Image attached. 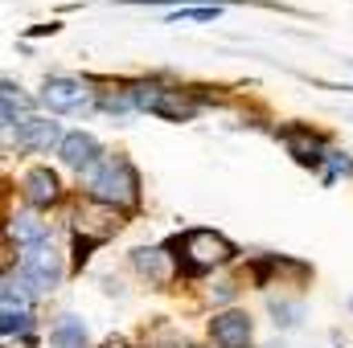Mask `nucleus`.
Returning <instances> with one entry per match:
<instances>
[{
    "mask_svg": "<svg viewBox=\"0 0 353 348\" xmlns=\"http://www.w3.org/2000/svg\"><path fill=\"white\" fill-rule=\"evenodd\" d=\"M263 348H288V345H263Z\"/></svg>",
    "mask_w": 353,
    "mask_h": 348,
    "instance_id": "obj_22",
    "label": "nucleus"
},
{
    "mask_svg": "<svg viewBox=\"0 0 353 348\" xmlns=\"http://www.w3.org/2000/svg\"><path fill=\"white\" fill-rule=\"evenodd\" d=\"M94 78H74V74H50L37 90V107H46L50 115H87L99 111V90Z\"/></svg>",
    "mask_w": 353,
    "mask_h": 348,
    "instance_id": "obj_4",
    "label": "nucleus"
},
{
    "mask_svg": "<svg viewBox=\"0 0 353 348\" xmlns=\"http://www.w3.org/2000/svg\"><path fill=\"white\" fill-rule=\"evenodd\" d=\"M193 348H205V345H193Z\"/></svg>",
    "mask_w": 353,
    "mask_h": 348,
    "instance_id": "obj_23",
    "label": "nucleus"
},
{
    "mask_svg": "<svg viewBox=\"0 0 353 348\" xmlns=\"http://www.w3.org/2000/svg\"><path fill=\"white\" fill-rule=\"evenodd\" d=\"M17 188H21V201H25L29 209H37V213H46V209H54V205L66 201L62 176L54 173L50 164H33V168H25V173L17 176Z\"/></svg>",
    "mask_w": 353,
    "mask_h": 348,
    "instance_id": "obj_6",
    "label": "nucleus"
},
{
    "mask_svg": "<svg viewBox=\"0 0 353 348\" xmlns=\"http://www.w3.org/2000/svg\"><path fill=\"white\" fill-rule=\"evenodd\" d=\"M107 152H103V144L90 135V131H66V140H62V148H58V160L66 164V168H74V173L83 176L87 168H94L99 160H103Z\"/></svg>",
    "mask_w": 353,
    "mask_h": 348,
    "instance_id": "obj_13",
    "label": "nucleus"
},
{
    "mask_svg": "<svg viewBox=\"0 0 353 348\" xmlns=\"http://www.w3.org/2000/svg\"><path fill=\"white\" fill-rule=\"evenodd\" d=\"M99 348H136V345H132L128 336H111V340H103Z\"/></svg>",
    "mask_w": 353,
    "mask_h": 348,
    "instance_id": "obj_21",
    "label": "nucleus"
},
{
    "mask_svg": "<svg viewBox=\"0 0 353 348\" xmlns=\"http://www.w3.org/2000/svg\"><path fill=\"white\" fill-rule=\"evenodd\" d=\"M4 242L12 246H21V250H29V246H41V242H50V221L37 213V209H17V213H8V221H4Z\"/></svg>",
    "mask_w": 353,
    "mask_h": 348,
    "instance_id": "obj_12",
    "label": "nucleus"
},
{
    "mask_svg": "<svg viewBox=\"0 0 353 348\" xmlns=\"http://www.w3.org/2000/svg\"><path fill=\"white\" fill-rule=\"evenodd\" d=\"M205 332H210V345L214 348H251L255 345V320L243 307L214 312L210 324H205Z\"/></svg>",
    "mask_w": 353,
    "mask_h": 348,
    "instance_id": "obj_8",
    "label": "nucleus"
},
{
    "mask_svg": "<svg viewBox=\"0 0 353 348\" xmlns=\"http://www.w3.org/2000/svg\"><path fill=\"white\" fill-rule=\"evenodd\" d=\"M128 90H132L136 111H144V115H157V119H169V123H193L201 115V98L193 90L176 87V83H165L157 74L128 83Z\"/></svg>",
    "mask_w": 353,
    "mask_h": 348,
    "instance_id": "obj_3",
    "label": "nucleus"
},
{
    "mask_svg": "<svg viewBox=\"0 0 353 348\" xmlns=\"http://www.w3.org/2000/svg\"><path fill=\"white\" fill-rule=\"evenodd\" d=\"M148 348H193L181 332H173V336H165V340H148Z\"/></svg>",
    "mask_w": 353,
    "mask_h": 348,
    "instance_id": "obj_20",
    "label": "nucleus"
},
{
    "mask_svg": "<svg viewBox=\"0 0 353 348\" xmlns=\"http://www.w3.org/2000/svg\"><path fill=\"white\" fill-rule=\"evenodd\" d=\"M222 8L226 4H185V8H173L169 17H165V25H185V21H218L222 17Z\"/></svg>",
    "mask_w": 353,
    "mask_h": 348,
    "instance_id": "obj_18",
    "label": "nucleus"
},
{
    "mask_svg": "<svg viewBox=\"0 0 353 348\" xmlns=\"http://www.w3.org/2000/svg\"><path fill=\"white\" fill-rule=\"evenodd\" d=\"M17 152H33V156H50V152H58L62 148V140H66V131H62V123L54 119V115H29L21 127H17Z\"/></svg>",
    "mask_w": 353,
    "mask_h": 348,
    "instance_id": "obj_9",
    "label": "nucleus"
},
{
    "mask_svg": "<svg viewBox=\"0 0 353 348\" xmlns=\"http://www.w3.org/2000/svg\"><path fill=\"white\" fill-rule=\"evenodd\" d=\"M83 184V197L107 205V209H119V213H132L140 209L144 201V180H140V168L123 156V152H107L94 168L79 176Z\"/></svg>",
    "mask_w": 353,
    "mask_h": 348,
    "instance_id": "obj_1",
    "label": "nucleus"
},
{
    "mask_svg": "<svg viewBox=\"0 0 353 348\" xmlns=\"http://www.w3.org/2000/svg\"><path fill=\"white\" fill-rule=\"evenodd\" d=\"M0 336L4 345H17L21 348H37V316L33 307H0Z\"/></svg>",
    "mask_w": 353,
    "mask_h": 348,
    "instance_id": "obj_14",
    "label": "nucleus"
},
{
    "mask_svg": "<svg viewBox=\"0 0 353 348\" xmlns=\"http://www.w3.org/2000/svg\"><path fill=\"white\" fill-rule=\"evenodd\" d=\"M169 250H173L176 266L185 279H201V274H214L222 266L239 259V246L218 234V230H205V226H193V230H181L169 238Z\"/></svg>",
    "mask_w": 353,
    "mask_h": 348,
    "instance_id": "obj_2",
    "label": "nucleus"
},
{
    "mask_svg": "<svg viewBox=\"0 0 353 348\" xmlns=\"http://www.w3.org/2000/svg\"><path fill=\"white\" fill-rule=\"evenodd\" d=\"M283 274H292L296 283L312 279V270H308L304 262L288 259V254H255V259L247 262V279H251L255 287H275V279H283Z\"/></svg>",
    "mask_w": 353,
    "mask_h": 348,
    "instance_id": "obj_11",
    "label": "nucleus"
},
{
    "mask_svg": "<svg viewBox=\"0 0 353 348\" xmlns=\"http://www.w3.org/2000/svg\"><path fill=\"white\" fill-rule=\"evenodd\" d=\"M132 270H136L148 287H157V291H165L176 274H181L169 242H161V246H136V250H132Z\"/></svg>",
    "mask_w": 353,
    "mask_h": 348,
    "instance_id": "obj_10",
    "label": "nucleus"
},
{
    "mask_svg": "<svg viewBox=\"0 0 353 348\" xmlns=\"http://www.w3.org/2000/svg\"><path fill=\"white\" fill-rule=\"evenodd\" d=\"M350 307H353V299H350Z\"/></svg>",
    "mask_w": 353,
    "mask_h": 348,
    "instance_id": "obj_24",
    "label": "nucleus"
},
{
    "mask_svg": "<svg viewBox=\"0 0 353 348\" xmlns=\"http://www.w3.org/2000/svg\"><path fill=\"white\" fill-rule=\"evenodd\" d=\"M275 140L288 148V156L300 164V168H312V173H321L325 168V160H329V135H321V131H312L308 123H279L275 127Z\"/></svg>",
    "mask_w": 353,
    "mask_h": 348,
    "instance_id": "obj_5",
    "label": "nucleus"
},
{
    "mask_svg": "<svg viewBox=\"0 0 353 348\" xmlns=\"http://www.w3.org/2000/svg\"><path fill=\"white\" fill-rule=\"evenodd\" d=\"M341 176H353V156L341 152V148H333L329 160H325V168H321V184H337Z\"/></svg>",
    "mask_w": 353,
    "mask_h": 348,
    "instance_id": "obj_19",
    "label": "nucleus"
},
{
    "mask_svg": "<svg viewBox=\"0 0 353 348\" xmlns=\"http://www.w3.org/2000/svg\"><path fill=\"white\" fill-rule=\"evenodd\" d=\"M304 299L296 295V299H288V295H267V316H271V324L275 328H300L304 324Z\"/></svg>",
    "mask_w": 353,
    "mask_h": 348,
    "instance_id": "obj_17",
    "label": "nucleus"
},
{
    "mask_svg": "<svg viewBox=\"0 0 353 348\" xmlns=\"http://www.w3.org/2000/svg\"><path fill=\"white\" fill-rule=\"evenodd\" d=\"M0 111H4V140L17 135V127L33 115V102L21 94V87L12 78H4V94H0Z\"/></svg>",
    "mask_w": 353,
    "mask_h": 348,
    "instance_id": "obj_16",
    "label": "nucleus"
},
{
    "mask_svg": "<svg viewBox=\"0 0 353 348\" xmlns=\"http://www.w3.org/2000/svg\"><path fill=\"white\" fill-rule=\"evenodd\" d=\"M21 270L29 274V283H33L41 295H54V291L66 283V259L54 250V242L29 246V250L21 254Z\"/></svg>",
    "mask_w": 353,
    "mask_h": 348,
    "instance_id": "obj_7",
    "label": "nucleus"
},
{
    "mask_svg": "<svg viewBox=\"0 0 353 348\" xmlns=\"http://www.w3.org/2000/svg\"><path fill=\"white\" fill-rule=\"evenodd\" d=\"M46 348H90V332L87 324L74 316V312H62L54 324H50V336H46Z\"/></svg>",
    "mask_w": 353,
    "mask_h": 348,
    "instance_id": "obj_15",
    "label": "nucleus"
}]
</instances>
